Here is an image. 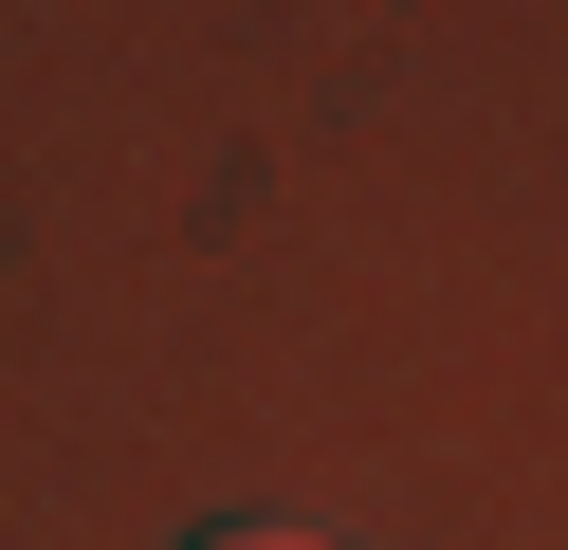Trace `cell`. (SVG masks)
Instances as JSON below:
<instances>
[{
	"label": "cell",
	"instance_id": "obj_1",
	"mask_svg": "<svg viewBox=\"0 0 568 550\" xmlns=\"http://www.w3.org/2000/svg\"><path fill=\"white\" fill-rule=\"evenodd\" d=\"M184 550H331V532H294V513H221V532H184Z\"/></svg>",
	"mask_w": 568,
	"mask_h": 550
}]
</instances>
